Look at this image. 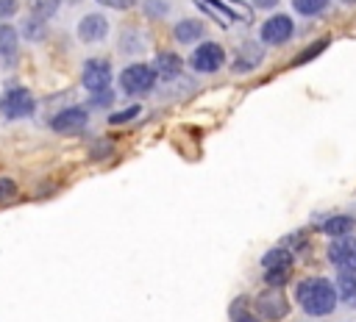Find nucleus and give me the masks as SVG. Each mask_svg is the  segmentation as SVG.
Here are the masks:
<instances>
[{
  "label": "nucleus",
  "mask_w": 356,
  "mask_h": 322,
  "mask_svg": "<svg viewBox=\"0 0 356 322\" xmlns=\"http://www.w3.org/2000/svg\"><path fill=\"white\" fill-rule=\"evenodd\" d=\"M295 303L300 305V311L306 316H328L334 314L339 297H337V289L328 278H320V275H312V278H300L298 286H295Z\"/></svg>",
  "instance_id": "nucleus-1"
},
{
  "label": "nucleus",
  "mask_w": 356,
  "mask_h": 322,
  "mask_svg": "<svg viewBox=\"0 0 356 322\" xmlns=\"http://www.w3.org/2000/svg\"><path fill=\"white\" fill-rule=\"evenodd\" d=\"M159 75L153 69V64H145V61H131L128 67H122L117 83H120V92L128 94V97H142L147 94L153 86H156Z\"/></svg>",
  "instance_id": "nucleus-2"
},
{
  "label": "nucleus",
  "mask_w": 356,
  "mask_h": 322,
  "mask_svg": "<svg viewBox=\"0 0 356 322\" xmlns=\"http://www.w3.org/2000/svg\"><path fill=\"white\" fill-rule=\"evenodd\" d=\"M222 67H225V47L220 42L203 39L189 53V69L197 75H211V72H220Z\"/></svg>",
  "instance_id": "nucleus-3"
},
{
  "label": "nucleus",
  "mask_w": 356,
  "mask_h": 322,
  "mask_svg": "<svg viewBox=\"0 0 356 322\" xmlns=\"http://www.w3.org/2000/svg\"><path fill=\"white\" fill-rule=\"evenodd\" d=\"M36 111V100L25 86H8L0 97V114L6 119H25Z\"/></svg>",
  "instance_id": "nucleus-4"
},
{
  "label": "nucleus",
  "mask_w": 356,
  "mask_h": 322,
  "mask_svg": "<svg viewBox=\"0 0 356 322\" xmlns=\"http://www.w3.org/2000/svg\"><path fill=\"white\" fill-rule=\"evenodd\" d=\"M295 36V19L289 17V14H273V17H267L264 22H261V28H259V39H261V44H270V47H281V44H286L289 39Z\"/></svg>",
  "instance_id": "nucleus-5"
},
{
  "label": "nucleus",
  "mask_w": 356,
  "mask_h": 322,
  "mask_svg": "<svg viewBox=\"0 0 356 322\" xmlns=\"http://www.w3.org/2000/svg\"><path fill=\"white\" fill-rule=\"evenodd\" d=\"M108 33H111V22H108V17L100 14V11L83 14V17L78 19V25H75V36H78L83 44H100V42L108 39Z\"/></svg>",
  "instance_id": "nucleus-6"
},
{
  "label": "nucleus",
  "mask_w": 356,
  "mask_h": 322,
  "mask_svg": "<svg viewBox=\"0 0 356 322\" xmlns=\"http://www.w3.org/2000/svg\"><path fill=\"white\" fill-rule=\"evenodd\" d=\"M111 78H114V75H111V61L103 58V56L86 58L83 67H81V83H83V89H89V92L108 89V86H111Z\"/></svg>",
  "instance_id": "nucleus-7"
},
{
  "label": "nucleus",
  "mask_w": 356,
  "mask_h": 322,
  "mask_svg": "<svg viewBox=\"0 0 356 322\" xmlns=\"http://www.w3.org/2000/svg\"><path fill=\"white\" fill-rule=\"evenodd\" d=\"M325 255L328 261L342 269V272H356V236L348 233V236H337L328 242L325 247Z\"/></svg>",
  "instance_id": "nucleus-8"
},
{
  "label": "nucleus",
  "mask_w": 356,
  "mask_h": 322,
  "mask_svg": "<svg viewBox=\"0 0 356 322\" xmlns=\"http://www.w3.org/2000/svg\"><path fill=\"white\" fill-rule=\"evenodd\" d=\"M89 122V108L86 105H67L50 117V128L56 133H78Z\"/></svg>",
  "instance_id": "nucleus-9"
},
{
  "label": "nucleus",
  "mask_w": 356,
  "mask_h": 322,
  "mask_svg": "<svg viewBox=\"0 0 356 322\" xmlns=\"http://www.w3.org/2000/svg\"><path fill=\"white\" fill-rule=\"evenodd\" d=\"M286 311H289V303L284 300V294L278 289H270V291H264V294L256 297V314L264 316V319H270V322L284 319Z\"/></svg>",
  "instance_id": "nucleus-10"
},
{
  "label": "nucleus",
  "mask_w": 356,
  "mask_h": 322,
  "mask_svg": "<svg viewBox=\"0 0 356 322\" xmlns=\"http://www.w3.org/2000/svg\"><path fill=\"white\" fill-rule=\"evenodd\" d=\"M172 36L178 44H197L206 36V22L197 17H184L172 25Z\"/></svg>",
  "instance_id": "nucleus-11"
},
{
  "label": "nucleus",
  "mask_w": 356,
  "mask_h": 322,
  "mask_svg": "<svg viewBox=\"0 0 356 322\" xmlns=\"http://www.w3.org/2000/svg\"><path fill=\"white\" fill-rule=\"evenodd\" d=\"M145 47H147V39H145V33H142L139 28L125 25V28L120 31V39H117V50H120V56L136 58V56L145 53Z\"/></svg>",
  "instance_id": "nucleus-12"
},
{
  "label": "nucleus",
  "mask_w": 356,
  "mask_h": 322,
  "mask_svg": "<svg viewBox=\"0 0 356 322\" xmlns=\"http://www.w3.org/2000/svg\"><path fill=\"white\" fill-rule=\"evenodd\" d=\"M153 69H156V75L161 78V80H178L181 75H184V58L178 56V53H172V50H167V53H159L156 58H153Z\"/></svg>",
  "instance_id": "nucleus-13"
},
{
  "label": "nucleus",
  "mask_w": 356,
  "mask_h": 322,
  "mask_svg": "<svg viewBox=\"0 0 356 322\" xmlns=\"http://www.w3.org/2000/svg\"><path fill=\"white\" fill-rule=\"evenodd\" d=\"M261 58H264L261 44H256V42H245V44L239 47V58L231 61V69H234V72H248V69H253Z\"/></svg>",
  "instance_id": "nucleus-14"
},
{
  "label": "nucleus",
  "mask_w": 356,
  "mask_h": 322,
  "mask_svg": "<svg viewBox=\"0 0 356 322\" xmlns=\"http://www.w3.org/2000/svg\"><path fill=\"white\" fill-rule=\"evenodd\" d=\"M353 225H356V222H353L350 214H331V217L323 219L320 230H323L325 236L337 239V236H348V233H353Z\"/></svg>",
  "instance_id": "nucleus-15"
},
{
  "label": "nucleus",
  "mask_w": 356,
  "mask_h": 322,
  "mask_svg": "<svg viewBox=\"0 0 356 322\" xmlns=\"http://www.w3.org/2000/svg\"><path fill=\"white\" fill-rule=\"evenodd\" d=\"M334 289H337V297L348 305V308H356V272H337V280H334Z\"/></svg>",
  "instance_id": "nucleus-16"
},
{
  "label": "nucleus",
  "mask_w": 356,
  "mask_h": 322,
  "mask_svg": "<svg viewBox=\"0 0 356 322\" xmlns=\"http://www.w3.org/2000/svg\"><path fill=\"white\" fill-rule=\"evenodd\" d=\"M17 31H19V39H25V42H44L47 39V22H42V19H36V17H25L19 25H17Z\"/></svg>",
  "instance_id": "nucleus-17"
},
{
  "label": "nucleus",
  "mask_w": 356,
  "mask_h": 322,
  "mask_svg": "<svg viewBox=\"0 0 356 322\" xmlns=\"http://www.w3.org/2000/svg\"><path fill=\"white\" fill-rule=\"evenodd\" d=\"M264 269H292V253L286 247H273L261 255Z\"/></svg>",
  "instance_id": "nucleus-18"
},
{
  "label": "nucleus",
  "mask_w": 356,
  "mask_h": 322,
  "mask_svg": "<svg viewBox=\"0 0 356 322\" xmlns=\"http://www.w3.org/2000/svg\"><path fill=\"white\" fill-rule=\"evenodd\" d=\"M17 47H19V31L11 22H0V56L11 58L17 56Z\"/></svg>",
  "instance_id": "nucleus-19"
},
{
  "label": "nucleus",
  "mask_w": 356,
  "mask_h": 322,
  "mask_svg": "<svg viewBox=\"0 0 356 322\" xmlns=\"http://www.w3.org/2000/svg\"><path fill=\"white\" fill-rule=\"evenodd\" d=\"M58 8H61V0H28L31 17H36V19H42V22L53 19V17L58 14Z\"/></svg>",
  "instance_id": "nucleus-20"
},
{
  "label": "nucleus",
  "mask_w": 356,
  "mask_h": 322,
  "mask_svg": "<svg viewBox=\"0 0 356 322\" xmlns=\"http://www.w3.org/2000/svg\"><path fill=\"white\" fill-rule=\"evenodd\" d=\"M328 8V0H292V11L300 17H320Z\"/></svg>",
  "instance_id": "nucleus-21"
},
{
  "label": "nucleus",
  "mask_w": 356,
  "mask_h": 322,
  "mask_svg": "<svg viewBox=\"0 0 356 322\" xmlns=\"http://www.w3.org/2000/svg\"><path fill=\"white\" fill-rule=\"evenodd\" d=\"M170 0H142V14L147 19H164L170 14Z\"/></svg>",
  "instance_id": "nucleus-22"
},
{
  "label": "nucleus",
  "mask_w": 356,
  "mask_h": 322,
  "mask_svg": "<svg viewBox=\"0 0 356 322\" xmlns=\"http://www.w3.org/2000/svg\"><path fill=\"white\" fill-rule=\"evenodd\" d=\"M114 100H117V94H114V92H111V86H108V89L92 92V97H89V108H111V105H114Z\"/></svg>",
  "instance_id": "nucleus-23"
},
{
  "label": "nucleus",
  "mask_w": 356,
  "mask_h": 322,
  "mask_svg": "<svg viewBox=\"0 0 356 322\" xmlns=\"http://www.w3.org/2000/svg\"><path fill=\"white\" fill-rule=\"evenodd\" d=\"M286 280H289V269H267L264 272V283L270 289H281Z\"/></svg>",
  "instance_id": "nucleus-24"
},
{
  "label": "nucleus",
  "mask_w": 356,
  "mask_h": 322,
  "mask_svg": "<svg viewBox=\"0 0 356 322\" xmlns=\"http://www.w3.org/2000/svg\"><path fill=\"white\" fill-rule=\"evenodd\" d=\"M134 117H139V105H128V108H122V111H114V114L108 117V125H125V122H131Z\"/></svg>",
  "instance_id": "nucleus-25"
},
{
  "label": "nucleus",
  "mask_w": 356,
  "mask_h": 322,
  "mask_svg": "<svg viewBox=\"0 0 356 322\" xmlns=\"http://www.w3.org/2000/svg\"><path fill=\"white\" fill-rule=\"evenodd\" d=\"M17 11H19V0H0V22L17 17Z\"/></svg>",
  "instance_id": "nucleus-26"
},
{
  "label": "nucleus",
  "mask_w": 356,
  "mask_h": 322,
  "mask_svg": "<svg viewBox=\"0 0 356 322\" xmlns=\"http://www.w3.org/2000/svg\"><path fill=\"white\" fill-rule=\"evenodd\" d=\"M17 194V183L11 178H0V203H8Z\"/></svg>",
  "instance_id": "nucleus-27"
},
{
  "label": "nucleus",
  "mask_w": 356,
  "mask_h": 322,
  "mask_svg": "<svg viewBox=\"0 0 356 322\" xmlns=\"http://www.w3.org/2000/svg\"><path fill=\"white\" fill-rule=\"evenodd\" d=\"M325 47H328V42H325V39H323V42H314V44H312V47H309V50H306L303 56H298V58H295V64H303V61L314 58V56H317V53H323Z\"/></svg>",
  "instance_id": "nucleus-28"
},
{
  "label": "nucleus",
  "mask_w": 356,
  "mask_h": 322,
  "mask_svg": "<svg viewBox=\"0 0 356 322\" xmlns=\"http://www.w3.org/2000/svg\"><path fill=\"white\" fill-rule=\"evenodd\" d=\"M139 0H106V6H111V8H117V11H128V8H134Z\"/></svg>",
  "instance_id": "nucleus-29"
},
{
  "label": "nucleus",
  "mask_w": 356,
  "mask_h": 322,
  "mask_svg": "<svg viewBox=\"0 0 356 322\" xmlns=\"http://www.w3.org/2000/svg\"><path fill=\"white\" fill-rule=\"evenodd\" d=\"M250 3H253V8H259V11H273V8H278L281 0H250Z\"/></svg>",
  "instance_id": "nucleus-30"
},
{
  "label": "nucleus",
  "mask_w": 356,
  "mask_h": 322,
  "mask_svg": "<svg viewBox=\"0 0 356 322\" xmlns=\"http://www.w3.org/2000/svg\"><path fill=\"white\" fill-rule=\"evenodd\" d=\"M234 322H261L259 316H253V314H236L234 316Z\"/></svg>",
  "instance_id": "nucleus-31"
},
{
  "label": "nucleus",
  "mask_w": 356,
  "mask_h": 322,
  "mask_svg": "<svg viewBox=\"0 0 356 322\" xmlns=\"http://www.w3.org/2000/svg\"><path fill=\"white\" fill-rule=\"evenodd\" d=\"M64 3H70V6H78V3H81V0H64Z\"/></svg>",
  "instance_id": "nucleus-32"
},
{
  "label": "nucleus",
  "mask_w": 356,
  "mask_h": 322,
  "mask_svg": "<svg viewBox=\"0 0 356 322\" xmlns=\"http://www.w3.org/2000/svg\"><path fill=\"white\" fill-rule=\"evenodd\" d=\"M342 3H345V6H353V3H356V0H342Z\"/></svg>",
  "instance_id": "nucleus-33"
}]
</instances>
